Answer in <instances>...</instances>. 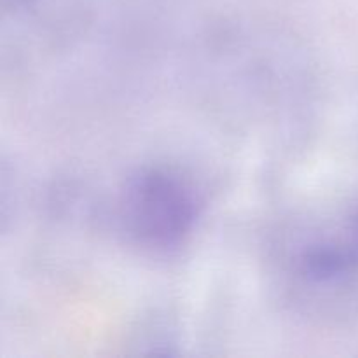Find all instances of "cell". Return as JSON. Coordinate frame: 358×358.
<instances>
[{"label":"cell","mask_w":358,"mask_h":358,"mask_svg":"<svg viewBox=\"0 0 358 358\" xmlns=\"http://www.w3.org/2000/svg\"><path fill=\"white\" fill-rule=\"evenodd\" d=\"M126 210L133 231L157 247L177 243L196 219L191 191L163 171H147L131 182Z\"/></svg>","instance_id":"cell-1"},{"label":"cell","mask_w":358,"mask_h":358,"mask_svg":"<svg viewBox=\"0 0 358 358\" xmlns=\"http://www.w3.org/2000/svg\"><path fill=\"white\" fill-rule=\"evenodd\" d=\"M358 268V210L352 217L345 240L311 248L306 252L303 269L310 278L334 280Z\"/></svg>","instance_id":"cell-2"}]
</instances>
